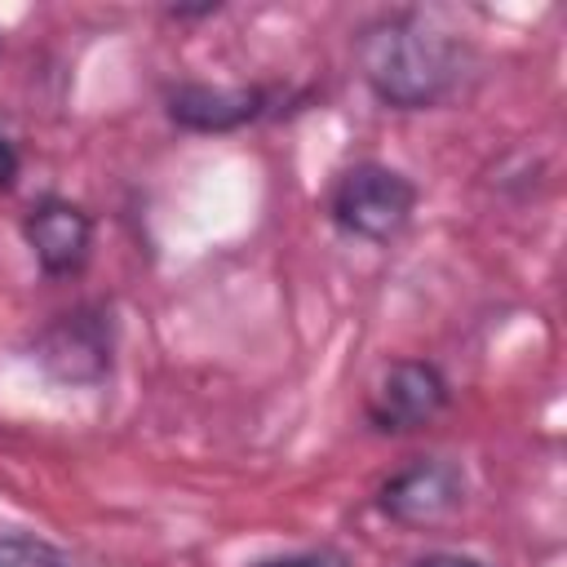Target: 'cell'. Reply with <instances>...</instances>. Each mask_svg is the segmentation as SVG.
<instances>
[{
    "label": "cell",
    "instance_id": "3957f363",
    "mask_svg": "<svg viewBox=\"0 0 567 567\" xmlns=\"http://www.w3.org/2000/svg\"><path fill=\"white\" fill-rule=\"evenodd\" d=\"M461 501H465V474H461V465L439 461V456L403 465L377 492L381 514L399 527H434L447 514H456Z\"/></svg>",
    "mask_w": 567,
    "mask_h": 567
},
{
    "label": "cell",
    "instance_id": "8fae6325",
    "mask_svg": "<svg viewBox=\"0 0 567 567\" xmlns=\"http://www.w3.org/2000/svg\"><path fill=\"white\" fill-rule=\"evenodd\" d=\"M412 567H483V563L478 558H465V554H430V558H421Z\"/></svg>",
    "mask_w": 567,
    "mask_h": 567
},
{
    "label": "cell",
    "instance_id": "7a4b0ae2",
    "mask_svg": "<svg viewBox=\"0 0 567 567\" xmlns=\"http://www.w3.org/2000/svg\"><path fill=\"white\" fill-rule=\"evenodd\" d=\"M412 208H416V186L403 173H394L385 164H372V159L346 168L332 186V199H328L332 221L346 235L368 239V244L394 239L408 226Z\"/></svg>",
    "mask_w": 567,
    "mask_h": 567
},
{
    "label": "cell",
    "instance_id": "30bf717a",
    "mask_svg": "<svg viewBox=\"0 0 567 567\" xmlns=\"http://www.w3.org/2000/svg\"><path fill=\"white\" fill-rule=\"evenodd\" d=\"M13 182H18V146L0 128V190H13Z\"/></svg>",
    "mask_w": 567,
    "mask_h": 567
},
{
    "label": "cell",
    "instance_id": "5b68a950",
    "mask_svg": "<svg viewBox=\"0 0 567 567\" xmlns=\"http://www.w3.org/2000/svg\"><path fill=\"white\" fill-rule=\"evenodd\" d=\"M35 359L49 368V377L71 381V385H93L111 372V319L102 310H71L58 315L40 341Z\"/></svg>",
    "mask_w": 567,
    "mask_h": 567
},
{
    "label": "cell",
    "instance_id": "8992f818",
    "mask_svg": "<svg viewBox=\"0 0 567 567\" xmlns=\"http://www.w3.org/2000/svg\"><path fill=\"white\" fill-rule=\"evenodd\" d=\"M22 235H27L31 252H35V261H40V270L62 279V275L84 270L89 248H93V217L80 204L49 195L27 213Z\"/></svg>",
    "mask_w": 567,
    "mask_h": 567
},
{
    "label": "cell",
    "instance_id": "277c9868",
    "mask_svg": "<svg viewBox=\"0 0 567 567\" xmlns=\"http://www.w3.org/2000/svg\"><path fill=\"white\" fill-rule=\"evenodd\" d=\"M447 381L425 359H399L381 372V381L368 390V421L385 434H408L430 425L447 408Z\"/></svg>",
    "mask_w": 567,
    "mask_h": 567
},
{
    "label": "cell",
    "instance_id": "ba28073f",
    "mask_svg": "<svg viewBox=\"0 0 567 567\" xmlns=\"http://www.w3.org/2000/svg\"><path fill=\"white\" fill-rule=\"evenodd\" d=\"M0 567H71L62 549L35 536H0Z\"/></svg>",
    "mask_w": 567,
    "mask_h": 567
},
{
    "label": "cell",
    "instance_id": "6da1fadb",
    "mask_svg": "<svg viewBox=\"0 0 567 567\" xmlns=\"http://www.w3.org/2000/svg\"><path fill=\"white\" fill-rule=\"evenodd\" d=\"M368 89L399 111L439 106L461 84V44L421 13H385L354 40Z\"/></svg>",
    "mask_w": 567,
    "mask_h": 567
},
{
    "label": "cell",
    "instance_id": "9c48e42d",
    "mask_svg": "<svg viewBox=\"0 0 567 567\" xmlns=\"http://www.w3.org/2000/svg\"><path fill=\"white\" fill-rule=\"evenodd\" d=\"M257 567H346V558L337 549H306V554H288V558H270Z\"/></svg>",
    "mask_w": 567,
    "mask_h": 567
},
{
    "label": "cell",
    "instance_id": "52a82bcc",
    "mask_svg": "<svg viewBox=\"0 0 567 567\" xmlns=\"http://www.w3.org/2000/svg\"><path fill=\"white\" fill-rule=\"evenodd\" d=\"M266 111L261 89H208V84H177L168 93V115L173 124L190 133H230L252 124Z\"/></svg>",
    "mask_w": 567,
    "mask_h": 567
}]
</instances>
